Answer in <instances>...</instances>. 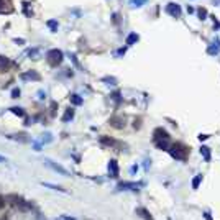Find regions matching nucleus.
<instances>
[{"mask_svg":"<svg viewBox=\"0 0 220 220\" xmlns=\"http://www.w3.org/2000/svg\"><path fill=\"white\" fill-rule=\"evenodd\" d=\"M171 155H173L176 159H186V156H187V148L184 145H181V143H176V145L171 146Z\"/></svg>","mask_w":220,"mask_h":220,"instance_id":"nucleus-1","label":"nucleus"},{"mask_svg":"<svg viewBox=\"0 0 220 220\" xmlns=\"http://www.w3.org/2000/svg\"><path fill=\"white\" fill-rule=\"evenodd\" d=\"M46 58H48V63H49L51 66H58L61 61H63V51L51 49V51H48Z\"/></svg>","mask_w":220,"mask_h":220,"instance_id":"nucleus-2","label":"nucleus"},{"mask_svg":"<svg viewBox=\"0 0 220 220\" xmlns=\"http://www.w3.org/2000/svg\"><path fill=\"white\" fill-rule=\"evenodd\" d=\"M45 164L48 166V168H51L53 171H56V173H59V174H63V176H69V173H68V171H66V169L63 168V166L56 164V163H54V161L48 159V158H46V159H45Z\"/></svg>","mask_w":220,"mask_h":220,"instance_id":"nucleus-3","label":"nucleus"},{"mask_svg":"<svg viewBox=\"0 0 220 220\" xmlns=\"http://www.w3.org/2000/svg\"><path fill=\"white\" fill-rule=\"evenodd\" d=\"M13 7L10 0H0V13H12Z\"/></svg>","mask_w":220,"mask_h":220,"instance_id":"nucleus-4","label":"nucleus"},{"mask_svg":"<svg viewBox=\"0 0 220 220\" xmlns=\"http://www.w3.org/2000/svg\"><path fill=\"white\" fill-rule=\"evenodd\" d=\"M10 199H13V200H15V202H13V204H15L17 205V207H20L22 210H28V209H30L31 207V205L30 204H26L25 202V200H23V199H20V197H15V195H12V197Z\"/></svg>","mask_w":220,"mask_h":220,"instance_id":"nucleus-5","label":"nucleus"},{"mask_svg":"<svg viewBox=\"0 0 220 220\" xmlns=\"http://www.w3.org/2000/svg\"><path fill=\"white\" fill-rule=\"evenodd\" d=\"M22 77H23V79H33V81H38V79H40V74L35 73V71H28V73H25V74L22 76Z\"/></svg>","mask_w":220,"mask_h":220,"instance_id":"nucleus-6","label":"nucleus"},{"mask_svg":"<svg viewBox=\"0 0 220 220\" xmlns=\"http://www.w3.org/2000/svg\"><path fill=\"white\" fill-rule=\"evenodd\" d=\"M168 12L171 13V15H176V17H179V7L178 5H174V3H169L168 5Z\"/></svg>","mask_w":220,"mask_h":220,"instance_id":"nucleus-7","label":"nucleus"},{"mask_svg":"<svg viewBox=\"0 0 220 220\" xmlns=\"http://www.w3.org/2000/svg\"><path fill=\"white\" fill-rule=\"evenodd\" d=\"M73 117H74V110L73 108H68V110H66V113H64V117H63V122H69Z\"/></svg>","mask_w":220,"mask_h":220,"instance_id":"nucleus-8","label":"nucleus"},{"mask_svg":"<svg viewBox=\"0 0 220 220\" xmlns=\"http://www.w3.org/2000/svg\"><path fill=\"white\" fill-rule=\"evenodd\" d=\"M110 171H112L113 176L118 174V166H117V161H110Z\"/></svg>","mask_w":220,"mask_h":220,"instance_id":"nucleus-9","label":"nucleus"},{"mask_svg":"<svg viewBox=\"0 0 220 220\" xmlns=\"http://www.w3.org/2000/svg\"><path fill=\"white\" fill-rule=\"evenodd\" d=\"M46 25L51 28V31H58V22H56V20H49Z\"/></svg>","mask_w":220,"mask_h":220,"instance_id":"nucleus-10","label":"nucleus"},{"mask_svg":"<svg viewBox=\"0 0 220 220\" xmlns=\"http://www.w3.org/2000/svg\"><path fill=\"white\" fill-rule=\"evenodd\" d=\"M8 66V58H5V56H0V69H5Z\"/></svg>","mask_w":220,"mask_h":220,"instance_id":"nucleus-11","label":"nucleus"},{"mask_svg":"<svg viewBox=\"0 0 220 220\" xmlns=\"http://www.w3.org/2000/svg\"><path fill=\"white\" fill-rule=\"evenodd\" d=\"M120 122H123L122 118H112V120H110V123H112L113 127H117V128H122V127H123Z\"/></svg>","mask_w":220,"mask_h":220,"instance_id":"nucleus-12","label":"nucleus"},{"mask_svg":"<svg viewBox=\"0 0 220 220\" xmlns=\"http://www.w3.org/2000/svg\"><path fill=\"white\" fill-rule=\"evenodd\" d=\"M136 40H138V35H136V33H132V35L127 38V45H132V43L136 41Z\"/></svg>","mask_w":220,"mask_h":220,"instance_id":"nucleus-13","label":"nucleus"},{"mask_svg":"<svg viewBox=\"0 0 220 220\" xmlns=\"http://www.w3.org/2000/svg\"><path fill=\"white\" fill-rule=\"evenodd\" d=\"M146 0H130V5L132 7H141V3H145Z\"/></svg>","mask_w":220,"mask_h":220,"instance_id":"nucleus-14","label":"nucleus"},{"mask_svg":"<svg viewBox=\"0 0 220 220\" xmlns=\"http://www.w3.org/2000/svg\"><path fill=\"white\" fill-rule=\"evenodd\" d=\"M12 112H13V113H17V115H20V117H23V115H25L22 108H12Z\"/></svg>","mask_w":220,"mask_h":220,"instance_id":"nucleus-15","label":"nucleus"},{"mask_svg":"<svg viewBox=\"0 0 220 220\" xmlns=\"http://www.w3.org/2000/svg\"><path fill=\"white\" fill-rule=\"evenodd\" d=\"M5 205H7V200L2 197V195H0V210L2 209H5Z\"/></svg>","mask_w":220,"mask_h":220,"instance_id":"nucleus-16","label":"nucleus"},{"mask_svg":"<svg viewBox=\"0 0 220 220\" xmlns=\"http://www.w3.org/2000/svg\"><path fill=\"white\" fill-rule=\"evenodd\" d=\"M71 99H73V102H74L76 105H79L81 102H82V100L79 99V95H73V97H71Z\"/></svg>","mask_w":220,"mask_h":220,"instance_id":"nucleus-17","label":"nucleus"},{"mask_svg":"<svg viewBox=\"0 0 220 220\" xmlns=\"http://www.w3.org/2000/svg\"><path fill=\"white\" fill-rule=\"evenodd\" d=\"M140 212H141L143 215H145V218H146V220H153V218L150 217V215H148V212H146V210H145V209H140Z\"/></svg>","mask_w":220,"mask_h":220,"instance_id":"nucleus-18","label":"nucleus"},{"mask_svg":"<svg viewBox=\"0 0 220 220\" xmlns=\"http://www.w3.org/2000/svg\"><path fill=\"white\" fill-rule=\"evenodd\" d=\"M18 95H20V90H18V89H13V90H12V97H13V99H17Z\"/></svg>","mask_w":220,"mask_h":220,"instance_id":"nucleus-19","label":"nucleus"},{"mask_svg":"<svg viewBox=\"0 0 220 220\" xmlns=\"http://www.w3.org/2000/svg\"><path fill=\"white\" fill-rule=\"evenodd\" d=\"M200 178H202V176H199V178H195V181H194V187H197V186H199V181H200Z\"/></svg>","mask_w":220,"mask_h":220,"instance_id":"nucleus-20","label":"nucleus"},{"mask_svg":"<svg viewBox=\"0 0 220 220\" xmlns=\"http://www.w3.org/2000/svg\"><path fill=\"white\" fill-rule=\"evenodd\" d=\"M0 163H7V158H5V156H2V155H0Z\"/></svg>","mask_w":220,"mask_h":220,"instance_id":"nucleus-21","label":"nucleus"},{"mask_svg":"<svg viewBox=\"0 0 220 220\" xmlns=\"http://www.w3.org/2000/svg\"><path fill=\"white\" fill-rule=\"evenodd\" d=\"M64 220H74V218H69V217H64Z\"/></svg>","mask_w":220,"mask_h":220,"instance_id":"nucleus-22","label":"nucleus"}]
</instances>
